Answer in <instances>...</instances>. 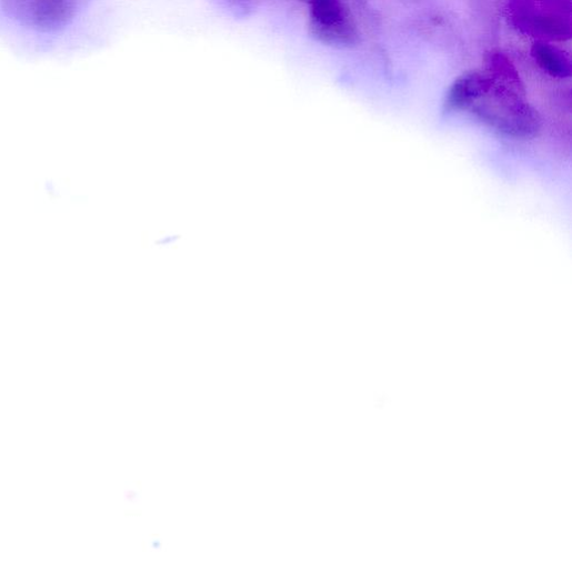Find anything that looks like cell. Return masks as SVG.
I'll return each mask as SVG.
<instances>
[{
	"instance_id": "1",
	"label": "cell",
	"mask_w": 572,
	"mask_h": 572,
	"mask_svg": "<svg viewBox=\"0 0 572 572\" xmlns=\"http://www.w3.org/2000/svg\"><path fill=\"white\" fill-rule=\"evenodd\" d=\"M465 112L493 131L515 140L535 138L542 124L539 112L526 101L524 92L499 82Z\"/></svg>"
},
{
	"instance_id": "2",
	"label": "cell",
	"mask_w": 572,
	"mask_h": 572,
	"mask_svg": "<svg viewBox=\"0 0 572 572\" xmlns=\"http://www.w3.org/2000/svg\"><path fill=\"white\" fill-rule=\"evenodd\" d=\"M309 31L320 43L349 49L360 42L355 20L343 0H309Z\"/></svg>"
},
{
	"instance_id": "3",
	"label": "cell",
	"mask_w": 572,
	"mask_h": 572,
	"mask_svg": "<svg viewBox=\"0 0 572 572\" xmlns=\"http://www.w3.org/2000/svg\"><path fill=\"white\" fill-rule=\"evenodd\" d=\"M513 19L520 31L549 41L571 37L568 0H529L515 10Z\"/></svg>"
},
{
	"instance_id": "4",
	"label": "cell",
	"mask_w": 572,
	"mask_h": 572,
	"mask_svg": "<svg viewBox=\"0 0 572 572\" xmlns=\"http://www.w3.org/2000/svg\"><path fill=\"white\" fill-rule=\"evenodd\" d=\"M6 13L22 26L42 32L66 28L73 19V0H2Z\"/></svg>"
},
{
	"instance_id": "5",
	"label": "cell",
	"mask_w": 572,
	"mask_h": 572,
	"mask_svg": "<svg viewBox=\"0 0 572 572\" xmlns=\"http://www.w3.org/2000/svg\"><path fill=\"white\" fill-rule=\"evenodd\" d=\"M495 80L486 72L470 71L460 76L449 88L444 109L446 112H465L480 97L485 94Z\"/></svg>"
},
{
	"instance_id": "6",
	"label": "cell",
	"mask_w": 572,
	"mask_h": 572,
	"mask_svg": "<svg viewBox=\"0 0 572 572\" xmlns=\"http://www.w3.org/2000/svg\"><path fill=\"white\" fill-rule=\"evenodd\" d=\"M36 210L38 213L70 212L69 198L72 184L69 178L41 177L36 182Z\"/></svg>"
},
{
	"instance_id": "7",
	"label": "cell",
	"mask_w": 572,
	"mask_h": 572,
	"mask_svg": "<svg viewBox=\"0 0 572 572\" xmlns=\"http://www.w3.org/2000/svg\"><path fill=\"white\" fill-rule=\"evenodd\" d=\"M531 56L536 66L548 76L560 80L570 78V59L554 46L538 41L531 48Z\"/></svg>"
},
{
	"instance_id": "8",
	"label": "cell",
	"mask_w": 572,
	"mask_h": 572,
	"mask_svg": "<svg viewBox=\"0 0 572 572\" xmlns=\"http://www.w3.org/2000/svg\"><path fill=\"white\" fill-rule=\"evenodd\" d=\"M488 73L499 83L523 91V84L518 70L510 59L501 51H491L485 57Z\"/></svg>"
},
{
	"instance_id": "9",
	"label": "cell",
	"mask_w": 572,
	"mask_h": 572,
	"mask_svg": "<svg viewBox=\"0 0 572 572\" xmlns=\"http://www.w3.org/2000/svg\"><path fill=\"white\" fill-rule=\"evenodd\" d=\"M228 2H230L238 12L247 13L255 7L258 0H228Z\"/></svg>"
},
{
	"instance_id": "10",
	"label": "cell",
	"mask_w": 572,
	"mask_h": 572,
	"mask_svg": "<svg viewBox=\"0 0 572 572\" xmlns=\"http://www.w3.org/2000/svg\"><path fill=\"white\" fill-rule=\"evenodd\" d=\"M90 198L87 194H71L69 198L70 208H79L89 205Z\"/></svg>"
},
{
	"instance_id": "11",
	"label": "cell",
	"mask_w": 572,
	"mask_h": 572,
	"mask_svg": "<svg viewBox=\"0 0 572 572\" xmlns=\"http://www.w3.org/2000/svg\"><path fill=\"white\" fill-rule=\"evenodd\" d=\"M302 2H309V0H302Z\"/></svg>"
}]
</instances>
